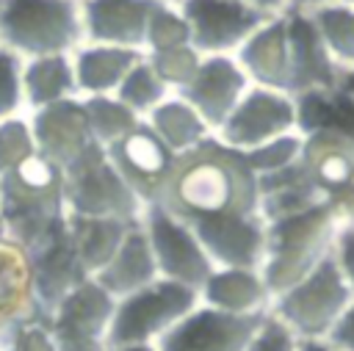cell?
Instances as JSON below:
<instances>
[{
    "label": "cell",
    "mask_w": 354,
    "mask_h": 351,
    "mask_svg": "<svg viewBox=\"0 0 354 351\" xmlns=\"http://www.w3.org/2000/svg\"><path fill=\"white\" fill-rule=\"evenodd\" d=\"M340 227L343 218L332 199L310 210L266 221V254L260 274L271 290V298L332 257Z\"/></svg>",
    "instance_id": "3"
},
{
    "label": "cell",
    "mask_w": 354,
    "mask_h": 351,
    "mask_svg": "<svg viewBox=\"0 0 354 351\" xmlns=\"http://www.w3.org/2000/svg\"><path fill=\"white\" fill-rule=\"evenodd\" d=\"M108 160L116 166V171L124 177V182L149 205L158 199L171 166L174 152L155 135V130L141 122L136 130H130L124 138L105 146Z\"/></svg>",
    "instance_id": "15"
},
{
    "label": "cell",
    "mask_w": 354,
    "mask_h": 351,
    "mask_svg": "<svg viewBox=\"0 0 354 351\" xmlns=\"http://www.w3.org/2000/svg\"><path fill=\"white\" fill-rule=\"evenodd\" d=\"M36 155V141L30 133L28 113L0 122V177L17 169L22 160Z\"/></svg>",
    "instance_id": "34"
},
{
    "label": "cell",
    "mask_w": 354,
    "mask_h": 351,
    "mask_svg": "<svg viewBox=\"0 0 354 351\" xmlns=\"http://www.w3.org/2000/svg\"><path fill=\"white\" fill-rule=\"evenodd\" d=\"M144 50L130 47H113V44H91L83 41L72 53V69L80 97H97V94H113L124 75L144 61Z\"/></svg>",
    "instance_id": "23"
},
{
    "label": "cell",
    "mask_w": 354,
    "mask_h": 351,
    "mask_svg": "<svg viewBox=\"0 0 354 351\" xmlns=\"http://www.w3.org/2000/svg\"><path fill=\"white\" fill-rule=\"evenodd\" d=\"M332 257H335V263L340 265L346 282H348L351 290H354V227H340Z\"/></svg>",
    "instance_id": "38"
},
{
    "label": "cell",
    "mask_w": 354,
    "mask_h": 351,
    "mask_svg": "<svg viewBox=\"0 0 354 351\" xmlns=\"http://www.w3.org/2000/svg\"><path fill=\"white\" fill-rule=\"evenodd\" d=\"M216 268H260L266 254V218L257 213H221L188 221Z\"/></svg>",
    "instance_id": "13"
},
{
    "label": "cell",
    "mask_w": 354,
    "mask_h": 351,
    "mask_svg": "<svg viewBox=\"0 0 354 351\" xmlns=\"http://www.w3.org/2000/svg\"><path fill=\"white\" fill-rule=\"evenodd\" d=\"M155 0H80L83 41L147 50V28Z\"/></svg>",
    "instance_id": "17"
},
{
    "label": "cell",
    "mask_w": 354,
    "mask_h": 351,
    "mask_svg": "<svg viewBox=\"0 0 354 351\" xmlns=\"http://www.w3.org/2000/svg\"><path fill=\"white\" fill-rule=\"evenodd\" d=\"M199 301L232 315H260L271 307V290L260 268H213L199 287Z\"/></svg>",
    "instance_id": "22"
},
{
    "label": "cell",
    "mask_w": 354,
    "mask_h": 351,
    "mask_svg": "<svg viewBox=\"0 0 354 351\" xmlns=\"http://www.w3.org/2000/svg\"><path fill=\"white\" fill-rule=\"evenodd\" d=\"M136 224L138 221L88 218V216H69L66 213V235H69V243H72L77 260L83 263V268L88 271V276H94L97 271H102L111 263V257L122 246L124 235Z\"/></svg>",
    "instance_id": "25"
},
{
    "label": "cell",
    "mask_w": 354,
    "mask_h": 351,
    "mask_svg": "<svg viewBox=\"0 0 354 351\" xmlns=\"http://www.w3.org/2000/svg\"><path fill=\"white\" fill-rule=\"evenodd\" d=\"M0 213L8 240L30 260L66 235L64 169L44 155H30L0 177Z\"/></svg>",
    "instance_id": "2"
},
{
    "label": "cell",
    "mask_w": 354,
    "mask_h": 351,
    "mask_svg": "<svg viewBox=\"0 0 354 351\" xmlns=\"http://www.w3.org/2000/svg\"><path fill=\"white\" fill-rule=\"evenodd\" d=\"M290 133H299L296 97L288 91L252 86L213 135L238 152H249L260 144H268Z\"/></svg>",
    "instance_id": "9"
},
{
    "label": "cell",
    "mask_w": 354,
    "mask_h": 351,
    "mask_svg": "<svg viewBox=\"0 0 354 351\" xmlns=\"http://www.w3.org/2000/svg\"><path fill=\"white\" fill-rule=\"evenodd\" d=\"M301 135V163L313 182H318L332 199V193L354 182V133L321 127Z\"/></svg>",
    "instance_id": "21"
},
{
    "label": "cell",
    "mask_w": 354,
    "mask_h": 351,
    "mask_svg": "<svg viewBox=\"0 0 354 351\" xmlns=\"http://www.w3.org/2000/svg\"><path fill=\"white\" fill-rule=\"evenodd\" d=\"M80 99H83V111H86L91 138L100 146H111L113 141L124 138L130 130H136L144 122V116L130 111L113 94H97V97H80Z\"/></svg>",
    "instance_id": "29"
},
{
    "label": "cell",
    "mask_w": 354,
    "mask_h": 351,
    "mask_svg": "<svg viewBox=\"0 0 354 351\" xmlns=\"http://www.w3.org/2000/svg\"><path fill=\"white\" fill-rule=\"evenodd\" d=\"M235 61L249 75L252 86H266L290 94V41L288 17H271L263 22L235 53Z\"/></svg>",
    "instance_id": "20"
},
{
    "label": "cell",
    "mask_w": 354,
    "mask_h": 351,
    "mask_svg": "<svg viewBox=\"0 0 354 351\" xmlns=\"http://www.w3.org/2000/svg\"><path fill=\"white\" fill-rule=\"evenodd\" d=\"M22 91L28 111L64 102L77 94L72 55H41L22 64Z\"/></svg>",
    "instance_id": "26"
},
{
    "label": "cell",
    "mask_w": 354,
    "mask_h": 351,
    "mask_svg": "<svg viewBox=\"0 0 354 351\" xmlns=\"http://www.w3.org/2000/svg\"><path fill=\"white\" fill-rule=\"evenodd\" d=\"M301 146H304V135L290 133V135H279L268 144H260V146L243 152V158L257 177H266V174H274V171L293 166L301 158Z\"/></svg>",
    "instance_id": "32"
},
{
    "label": "cell",
    "mask_w": 354,
    "mask_h": 351,
    "mask_svg": "<svg viewBox=\"0 0 354 351\" xmlns=\"http://www.w3.org/2000/svg\"><path fill=\"white\" fill-rule=\"evenodd\" d=\"M246 351H299V337L268 312L260 329L254 332L252 343L246 345Z\"/></svg>",
    "instance_id": "36"
},
{
    "label": "cell",
    "mask_w": 354,
    "mask_h": 351,
    "mask_svg": "<svg viewBox=\"0 0 354 351\" xmlns=\"http://www.w3.org/2000/svg\"><path fill=\"white\" fill-rule=\"evenodd\" d=\"M83 44L80 3L75 0H0V47L22 61L72 55Z\"/></svg>",
    "instance_id": "4"
},
{
    "label": "cell",
    "mask_w": 354,
    "mask_h": 351,
    "mask_svg": "<svg viewBox=\"0 0 354 351\" xmlns=\"http://www.w3.org/2000/svg\"><path fill=\"white\" fill-rule=\"evenodd\" d=\"M108 351H158L155 345H119V348H108Z\"/></svg>",
    "instance_id": "44"
},
{
    "label": "cell",
    "mask_w": 354,
    "mask_h": 351,
    "mask_svg": "<svg viewBox=\"0 0 354 351\" xmlns=\"http://www.w3.org/2000/svg\"><path fill=\"white\" fill-rule=\"evenodd\" d=\"M288 41H290V94L335 91L343 69L326 53L313 19L299 11H288Z\"/></svg>",
    "instance_id": "18"
},
{
    "label": "cell",
    "mask_w": 354,
    "mask_h": 351,
    "mask_svg": "<svg viewBox=\"0 0 354 351\" xmlns=\"http://www.w3.org/2000/svg\"><path fill=\"white\" fill-rule=\"evenodd\" d=\"M266 315L268 312L232 315L199 301L155 343V348L158 351H246Z\"/></svg>",
    "instance_id": "12"
},
{
    "label": "cell",
    "mask_w": 354,
    "mask_h": 351,
    "mask_svg": "<svg viewBox=\"0 0 354 351\" xmlns=\"http://www.w3.org/2000/svg\"><path fill=\"white\" fill-rule=\"evenodd\" d=\"M147 61L155 69V75L169 86V91L177 94L194 80V75L202 64V53L194 44H177L169 50L147 53Z\"/></svg>",
    "instance_id": "31"
},
{
    "label": "cell",
    "mask_w": 354,
    "mask_h": 351,
    "mask_svg": "<svg viewBox=\"0 0 354 351\" xmlns=\"http://www.w3.org/2000/svg\"><path fill=\"white\" fill-rule=\"evenodd\" d=\"M177 44H191V30L188 22L180 11V6H166L158 3L149 14V28H147V50L144 53H155V50H169Z\"/></svg>",
    "instance_id": "33"
},
{
    "label": "cell",
    "mask_w": 354,
    "mask_h": 351,
    "mask_svg": "<svg viewBox=\"0 0 354 351\" xmlns=\"http://www.w3.org/2000/svg\"><path fill=\"white\" fill-rule=\"evenodd\" d=\"M116 298L88 276L50 315L55 351H108V326Z\"/></svg>",
    "instance_id": "10"
},
{
    "label": "cell",
    "mask_w": 354,
    "mask_h": 351,
    "mask_svg": "<svg viewBox=\"0 0 354 351\" xmlns=\"http://www.w3.org/2000/svg\"><path fill=\"white\" fill-rule=\"evenodd\" d=\"M141 227L152 246L158 274L163 279H171V282L199 290L216 265L207 257V252L199 243L191 224L171 216L166 207L149 202L141 216Z\"/></svg>",
    "instance_id": "8"
},
{
    "label": "cell",
    "mask_w": 354,
    "mask_h": 351,
    "mask_svg": "<svg viewBox=\"0 0 354 351\" xmlns=\"http://www.w3.org/2000/svg\"><path fill=\"white\" fill-rule=\"evenodd\" d=\"M28 122L36 141V152L50 158L61 169L72 166L91 144H97L91 138L80 97L28 111Z\"/></svg>",
    "instance_id": "16"
},
{
    "label": "cell",
    "mask_w": 354,
    "mask_h": 351,
    "mask_svg": "<svg viewBox=\"0 0 354 351\" xmlns=\"http://www.w3.org/2000/svg\"><path fill=\"white\" fill-rule=\"evenodd\" d=\"M329 3H337V0H290V8L288 11H299V14H310L321 6H329Z\"/></svg>",
    "instance_id": "42"
},
{
    "label": "cell",
    "mask_w": 354,
    "mask_h": 351,
    "mask_svg": "<svg viewBox=\"0 0 354 351\" xmlns=\"http://www.w3.org/2000/svg\"><path fill=\"white\" fill-rule=\"evenodd\" d=\"M169 86L155 75V69L149 66L147 55L144 61H138L127 75L124 80L119 83V88L113 91V97L119 102H124L130 111H136L138 116H147L155 105H160L166 97H169Z\"/></svg>",
    "instance_id": "30"
},
{
    "label": "cell",
    "mask_w": 354,
    "mask_h": 351,
    "mask_svg": "<svg viewBox=\"0 0 354 351\" xmlns=\"http://www.w3.org/2000/svg\"><path fill=\"white\" fill-rule=\"evenodd\" d=\"M64 205L69 216L119 221H141L147 210V202L124 182L100 144H91L64 169Z\"/></svg>",
    "instance_id": "6"
},
{
    "label": "cell",
    "mask_w": 354,
    "mask_h": 351,
    "mask_svg": "<svg viewBox=\"0 0 354 351\" xmlns=\"http://www.w3.org/2000/svg\"><path fill=\"white\" fill-rule=\"evenodd\" d=\"M144 122L155 130V135L174 152L183 155L194 146H199L205 138L213 135V130L207 127V122L196 113V108L191 102H185L180 94H169L160 105H155Z\"/></svg>",
    "instance_id": "27"
},
{
    "label": "cell",
    "mask_w": 354,
    "mask_h": 351,
    "mask_svg": "<svg viewBox=\"0 0 354 351\" xmlns=\"http://www.w3.org/2000/svg\"><path fill=\"white\" fill-rule=\"evenodd\" d=\"M28 321L22 318H8V321H0V351H17L19 345V334H22V326Z\"/></svg>",
    "instance_id": "40"
},
{
    "label": "cell",
    "mask_w": 354,
    "mask_h": 351,
    "mask_svg": "<svg viewBox=\"0 0 354 351\" xmlns=\"http://www.w3.org/2000/svg\"><path fill=\"white\" fill-rule=\"evenodd\" d=\"M158 276L160 274L155 265V254H152V246L147 240L141 221L124 235V240L116 249V254L111 257V263L94 274L97 285L105 287L113 298L130 296V293L147 287L149 282H155Z\"/></svg>",
    "instance_id": "24"
},
{
    "label": "cell",
    "mask_w": 354,
    "mask_h": 351,
    "mask_svg": "<svg viewBox=\"0 0 354 351\" xmlns=\"http://www.w3.org/2000/svg\"><path fill=\"white\" fill-rule=\"evenodd\" d=\"M17 351H55V340L47 321H28L19 334Z\"/></svg>",
    "instance_id": "37"
},
{
    "label": "cell",
    "mask_w": 354,
    "mask_h": 351,
    "mask_svg": "<svg viewBox=\"0 0 354 351\" xmlns=\"http://www.w3.org/2000/svg\"><path fill=\"white\" fill-rule=\"evenodd\" d=\"M326 340L337 351H354V301L348 304V310L343 312V318L337 321V326L332 329V334Z\"/></svg>",
    "instance_id": "39"
},
{
    "label": "cell",
    "mask_w": 354,
    "mask_h": 351,
    "mask_svg": "<svg viewBox=\"0 0 354 351\" xmlns=\"http://www.w3.org/2000/svg\"><path fill=\"white\" fill-rule=\"evenodd\" d=\"M180 11L188 22L191 44L202 55H235L271 19L243 0H183Z\"/></svg>",
    "instance_id": "11"
},
{
    "label": "cell",
    "mask_w": 354,
    "mask_h": 351,
    "mask_svg": "<svg viewBox=\"0 0 354 351\" xmlns=\"http://www.w3.org/2000/svg\"><path fill=\"white\" fill-rule=\"evenodd\" d=\"M243 3H249L257 11H263L266 17H282L290 8V0H243Z\"/></svg>",
    "instance_id": "41"
},
{
    "label": "cell",
    "mask_w": 354,
    "mask_h": 351,
    "mask_svg": "<svg viewBox=\"0 0 354 351\" xmlns=\"http://www.w3.org/2000/svg\"><path fill=\"white\" fill-rule=\"evenodd\" d=\"M155 205L166 207L183 221L221 213L260 216V182L243 152L210 135L199 146L174 158Z\"/></svg>",
    "instance_id": "1"
},
{
    "label": "cell",
    "mask_w": 354,
    "mask_h": 351,
    "mask_svg": "<svg viewBox=\"0 0 354 351\" xmlns=\"http://www.w3.org/2000/svg\"><path fill=\"white\" fill-rule=\"evenodd\" d=\"M326 47V53L332 55V61L348 72L354 69V3L348 0H337L329 6H321L315 11L307 14Z\"/></svg>",
    "instance_id": "28"
},
{
    "label": "cell",
    "mask_w": 354,
    "mask_h": 351,
    "mask_svg": "<svg viewBox=\"0 0 354 351\" xmlns=\"http://www.w3.org/2000/svg\"><path fill=\"white\" fill-rule=\"evenodd\" d=\"M22 64L25 61L17 53L0 47V122L28 113L22 91Z\"/></svg>",
    "instance_id": "35"
},
{
    "label": "cell",
    "mask_w": 354,
    "mask_h": 351,
    "mask_svg": "<svg viewBox=\"0 0 354 351\" xmlns=\"http://www.w3.org/2000/svg\"><path fill=\"white\" fill-rule=\"evenodd\" d=\"M155 3H166V6H180L183 0H155Z\"/></svg>",
    "instance_id": "45"
},
{
    "label": "cell",
    "mask_w": 354,
    "mask_h": 351,
    "mask_svg": "<svg viewBox=\"0 0 354 351\" xmlns=\"http://www.w3.org/2000/svg\"><path fill=\"white\" fill-rule=\"evenodd\" d=\"M30 301L39 321H50L55 307L88 279V271L77 260L69 235H64L58 243L44 249L41 254L30 257Z\"/></svg>",
    "instance_id": "19"
},
{
    "label": "cell",
    "mask_w": 354,
    "mask_h": 351,
    "mask_svg": "<svg viewBox=\"0 0 354 351\" xmlns=\"http://www.w3.org/2000/svg\"><path fill=\"white\" fill-rule=\"evenodd\" d=\"M348 3H354V0H348Z\"/></svg>",
    "instance_id": "46"
},
{
    "label": "cell",
    "mask_w": 354,
    "mask_h": 351,
    "mask_svg": "<svg viewBox=\"0 0 354 351\" xmlns=\"http://www.w3.org/2000/svg\"><path fill=\"white\" fill-rule=\"evenodd\" d=\"M299 351H337L329 340H299Z\"/></svg>",
    "instance_id": "43"
},
{
    "label": "cell",
    "mask_w": 354,
    "mask_h": 351,
    "mask_svg": "<svg viewBox=\"0 0 354 351\" xmlns=\"http://www.w3.org/2000/svg\"><path fill=\"white\" fill-rule=\"evenodd\" d=\"M196 304L199 290L158 276L147 287L116 298V310L108 326V348L155 345Z\"/></svg>",
    "instance_id": "7"
},
{
    "label": "cell",
    "mask_w": 354,
    "mask_h": 351,
    "mask_svg": "<svg viewBox=\"0 0 354 351\" xmlns=\"http://www.w3.org/2000/svg\"><path fill=\"white\" fill-rule=\"evenodd\" d=\"M249 88L252 80L235 61V55H202L194 80L177 94L191 102L196 113L207 122V127L216 133Z\"/></svg>",
    "instance_id": "14"
},
{
    "label": "cell",
    "mask_w": 354,
    "mask_h": 351,
    "mask_svg": "<svg viewBox=\"0 0 354 351\" xmlns=\"http://www.w3.org/2000/svg\"><path fill=\"white\" fill-rule=\"evenodd\" d=\"M75 3H80V0H75Z\"/></svg>",
    "instance_id": "47"
},
{
    "label": "cell",
    "mask_w": 354,
    "mask_h": 351,
    "mask_svg": "<svg viewBox=\"0 0 354 351\" xmlns=\"http://www.w3.org/2000/svg\"><path fill=\"white\" fill-rule=\"evenodd\" d=\"M351 301V285L346 282L335 257H326L296 285L274 296L268 312L299 340H326Z\"/></svg>",
    "instance_id": "5"
}]
</instances>
